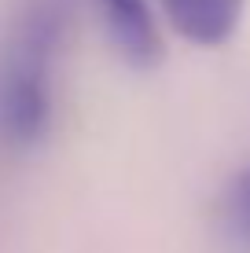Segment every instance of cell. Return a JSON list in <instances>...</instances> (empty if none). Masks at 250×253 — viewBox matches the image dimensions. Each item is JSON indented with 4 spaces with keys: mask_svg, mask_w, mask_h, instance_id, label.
Returning <instances> with one entry per match:
<instances>
[{
    "mask_svg": "<svg viewBox=\"0 0 250 253\" xmlns=\"http://www.w3.org/2000/svg\"><path fill=\"white\" fill-rule=\"evenodd\" d=\"M55 44L59 7L48 0H33L15 22L0 63V128L15 143H33L48 128Z\"/></svg>",
    "mask_w": 250,
    "mask_h": 253,
    "instance_id": "1",
    "label": "cell"
},
{
    "mask_svg": "<svg viewBox=\"0 0 250 253\" xmlns=\"http://www.w3.org/2000/svg\"><path fill=\"white\" fill-rule=\"evenodd\" d=\"M103 26L129 66L151 70L162 59V33L154 22L151 0H96Z\"/></svg>",
    "mask_w": 250,
    "mask_h": 253,
    "instance_id": "2",
    "label": "cell"
},
{
    "mask_svg": "<svg viewBox=\"0 0 250 253\" xmlns=\"http://www.w3.org/2000/svg\"><path fill=\"white\" fill-rule=\"evenodd\" d=\"M169 26L192 44L217 48L236 33L243 0H162Z\"/></svg>",
    "mask_w": 250,
    "mask_h": 253,
    "instance_id": "3",
    "label": "cell"
},
{
    "mask_svg": "<svg viewBox=\"0 0 250 253\" xmlns=\"http://www.w3.org/2000/svg\"><path fill=\"white\" fill-rule=\"evenodd\" d=\"M221 224H225L232 246L250 253V165L228 180L225 195H221Z\"/></svg>",
    "mask_w": 250,
    "mask_h": 253,
    "instance_id": "4",
    "label": "cell"
}]
</instances>
